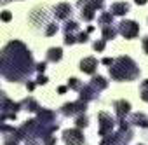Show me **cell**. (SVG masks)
I'll return each instance as SVG.
<instances>
[{
    "label": "cell",
    "mask_w": 148,
    "mask_h": 145,
    "mask_svg": "<svg viewBox=\"0 0 148 145\" xmlns=\"http://www.w3.org/2000/svg\"><path fill=\"white\" fill-rule=\"evenodd\" d=\"M56 32H58V25H56V23H49V25H47V28H45V32H44V33H45V35H47V37H51V35H54V33H56Z\"/></svg>",
    "instance_id": "obj_23"
},
{
    "label": "cell",
    "mask_w": 148,
    "mask_h": 145,
    "mask_svg": "<svg viewBox=\"0 0 148 145\" xmlns=\"http://www.w3.org/2000/svg\"><path fill=\"white\" fill-rule=\"evenodd\" d=\"M87 40H89V33H87V32H79V33H77V42H82V44H84V42H87Z\"/></svg>",
    "instance_id": "obj_24"
},
{
    "label": "cell",
    "mask_w": 148,
    "mask_h": 145,
    "mask_svg": "<svg viewBox=\"0 0 148 145\" xmlns=\"http://www.w3.org/2000/svg\"><path fill=\"white\" fill-rule=\"evenodd\" d=\"M119 126H120V129L115 135L105 136L99 145H127L131 142V138H132V131H131V128H129V124H127L125 119H120Z\"/></svg>",
    "instance_id": "obj_3"
},
{
    "label": "cell",
    "mask_w": 148,
    "mask_h": 145,
    "mask_svg": "<svg viewBox=\"0 0 148 145\" xmlns=\"http://www.w3.org/2000/svg\"><path fill=\"white\" fill-rule=\"evenodd\" d=\"M98 23L101 25V28L103 26H108V25H113V14L112 12H103L99 16V19H98Z\"/></svg>",
    "instance_id": "obj_18"
},
{
    "label": "cell",
    "mask_w": 148,
    "mask_h": 145,
    "mask_svg": "<svg viewBox=\"0 0 148 145\" xmlns=\"http://www.w3.org/2000/svg\"><path fill=\"white\" fill-rule=\"evenodd\" d=\"M101 2H103V0H101Z\"/></svg>",
    "instance_id": "obj_36"
},
{
    "label": "cell",
    "mask_w": 148,
    "mask_h": 145,
    "mask_svg": "<svg viewBox=\"0 0 148 145\" xmlns=\"http://www.w3.org/2000/svg\"><path fill=\"white\" fill-rule=\"evenodd\" d=\"M63 140L66 145H82L84 143V135L79 128L75 129H66L63 133Z\"/></svg>",
    "instance_id": "obj_6"
},
{
    "label": "cell",
    "mask_w": 148,
    "mask_h": 145,
    "mask_svg": "<svg viewBox=\"0 0 148 145\" xmlns=\"http://www.w3.org/2000/svg\"><path fill=\"white\" fill-rule=\"evenodd\" d=\"M21 103V108H25V110H28V112H40L42 110V107L33 100V98H26V100H23V102H19Z\"/></svg>",
    "instance_id": "obj_13"
},
{
    "label": "cell",
    "mask_w": 148,
    "mask_h": 145,
    "mask_svg": "<svg viewBox=\"0 0 148 145\" xmlns=\"http://www.w3.org/2000/svg\"><path fill=\"white\" fill-rule=\"evenodd\" d=\"M35 86H37L35 82H26V88H28V91H33V89H35Z\"/></svg>",
    "instance_id": "obj_33"
},
{
    "label": "cell",
    "mask_w": 148,
    "mask_h": 145,
    "mask_svg": "<svg viewBox=\"0 0 148 145\" xmlns=\"http://www.w3.org/2000/svg\"><path fill=\"white\" fill-rule=\"evenodd\" d=\"M66 91H68V86H59V88H58V93H59V95H64Z\"/></svg>",
    "instance_id": "obj_32"
},
{
    "label": "cell",
    "mask_w": 148,
    "mask_h": 145,
    "mask_svg": "<svg viewBox=\"0 0 148 145\" xmlns=\"http://www.w3.org/2000/svg\"><path fill=\"white\" fill-rule=\"evenodd\" d=\"M131 122L134 126H139V128H148V117L141 112H136L131 115Z\"/></svg>",
    "instance_id": "obj_14"
},
{
    "label": "cell",
    "mask_w": 148,
    "mask_h": 145,
    "mask_svg": "<svg viewBox=\"0 0 148 145\" xmlns=\"http://www.w3.org/2000/svg\"><path fill=\"white\" fill-rule=\"evenodd\" d=\"M33 59L23 42L12 40L0 52V74L12 82H19L32 75Z\"/></svg>",
    "instance_id": "obj_1"
},
{
    "label": "cell",
    "mask_w": 148,
    "mask_h": 145,
    "mask_svg": "<svg viewBox=\"0 0 148 145\" xmlns=\"http://www.w3.org/2000/svg\"><path fill=\"white\" fill-rule=\"evenodd\" d=\"M101 33H103V40H113L115 35L119 33V30L113 28L112 25H108V26H103L101 28Z\"/></svg>",
    "instance_id": "obj_16"
},
{
    "label": "cell",
    "mask_w": 148,
    "mask_h": 145,
    "mask_svg": "<svg viewBox=\"0 0 148 145\" xmlns=\"http://www.w3.org/2000/svg\"><path fill=\"white\" fill-rule=\"evenodd\" d=\"M0 19H2V21H11L12 19V14L9 11H2V12H0Z\"/></svg>",
    "instance_id": "obj_27"
},
{
    "label": "cell",
    "mask_w": 148,
    "mask_h": 145,
    "mask_svg": "<svg viewBox=\"0 0 148 145\" xmlns=\"http://www.w3.org/2000/svg\"><path fill=\"white\" fill-rule=\"evenodd\" d=\"M75 42H77L75 35H64V44L66 46H71V44H75Z\"/></svg>",
    "instance_id": "obj_26"
},
{
    "label": "cell",
    "mask_w": 148,
    "mask_h": 145,
    "mask_svg": "<svg viewBox=\"0 0 148 145\" xmlns=\"http://www.w3.org/2000/svg\"><path fill=\"white\" fill-rule=\"evenodd\" d=\"M68 88H71V89H75V91H80L84 86H82V82L79 81V79H75V77H71L70 81H68Z\"/></svg>",
    "instance_id": "obj_20"
},
{
    "label": "cell",
    "mask_w": 148,
    "mask_h": 145,
    "mask_svg": "<svg viewBox=\"0 0 148 145\" xmlns=\"http://www.w3.org/2000/svg\"><path fill=\"white\" fill-rule=\"evenodd\" d=\"M105 46H106V40H103V39H101V40H96V42H94V49H96L98 52H101V51L105 49Z\"/></svg>",
    "instance_id": "obj_25"
},
{
    "label": "cell",
    "mask_w": 148,
    "mask_h": 145,
    "mask_svg": "<svg viewBox=\"0 0 148 145\" xmlns=\"http://www.w3.org/2000/svg\"><path fill=\"white\" fill-rule=\"evenodd\" d=\"M119 32L125 37V39H134L139 33V25L136 21H122L119 25Z\"/></svg>",
    "instance_id": "obj_7"
},
{
    "label": "cell",
    "mask_w": 148,
    "mask_h": 145,
    "mask_svg": "<svg viewBox=\"0 0 148 145\" xmlns=\"http://www.w3.org/2000/svg\"><path fill=\"white\" fill-rule=\"evenodd\" d=\"M75 124H77V128L80 129V128H86L87 124H89V121H87V115L86 114H82V115H77V119H75Z\"/></svg>",
    "instance_id": "obj_21"
},
{
    "label": "cell",
    "mask_w": 148,
    "mask_h": 145,
    "mask_svg": "<svg viewBox=\"0 0 148 145\" xmlns=\"http://www.w3.org/2000/svg\"><path fill=\"white\" fill-rule=\"evenodd\" d=\"M75 32H79V25L75 21H66V25H64V35H73Z\"/></svg>",
    "instance_id": "obj_19"
},
{
    "label": "cell",
    "mask_w": 148,
    "mask_h": 145,
    "mask_svg": "<svg viewBox=\"0 0 148 145\" xmlns=\"http://www.w3.org/2000/svg\"><path fill=\"white\" fill-rule=\"evenodd\" d=\"M113 107H115V114H117L119 121H120V119H125V115L131 112V103L125 102V100H117V102L113 103Z\"/></svg>",
    "instance_id": "obj_9"
},
{
    "label": "cell",
    "mask_w": 148,
    "mask_h": 145,
    "mask_svg": "<svg viewBox=\"0 0 148 145\" xmlns=\"http://www.w3.org/2000/svg\"><path fill=\"white\" fill-rule=\"evenodd\" d=\"M139 75V68L127 56H119L110 66V77L113 81H134Z\"/></svg>",
    "instance_id": "obj_2"
},
{
    "label": "cell",
    "mask_w": 148,
    "mask_h": 145,
    "mask_svg": "<svg viewBox=\"0 0 148 145\" xmlns=\"http://www.w3.org/2000/svg\"><path fill=\"white\" fill-rule=\"evenodd\" d=\"M98 121H99V136L112 135L113 126H115V121L112 119V115L106 114V112H99L98 114Z\"/></svg>",
    "instance_id": "obj_4"
},
{
    "label": "cell",
    "mask_w": 148,
    "mask_h": 145,
    "mask_svg": "<svg viewBox=\"0 0 148 145\" xmlns=\"http://www.w3.org/2000/svg\"><path fill=\"white\" fill-rule=\"evenodd\" d=\"M47 81H49V79H47L44 74H40V75L37 77V84H47Z\"/></svg>",
    "instance_id": "obj_29"
},
{
    "label": "cell",
    "mask_w": 148,
    "mask_h": 145,
    "mask_svg": "<svg viewBox=\"0 0 148 145\" xmlns=\"http://www.w3.org/2000/svg\"><path fill=\"white\" fill-rule=\"evenodd\" d=\"M96 66H98V59L94 56H89V58H84L80 61V70L84 72V74H89L92 75L94 72H96Z\"/></svg>",
    "instance_id": "obj_8"
},
{
    "label": "cell",
    "mask_w": 148,
    "mask_h": 145,
    "mask_svg": "<svg viewBox=\"0 0 148 145\" xmlns=\"http://www.w3.org/2000/svg\"><path fill=\"white\" fill-rule=\"evenodd\" d=\"M86 2H89V0H79V2H77V4H79V7H82V6H84Z\"/></svg>",
    "instance_id": "obj_35"
},
{
    "label": "cell",
    "mask_w": 148,
    "mask_h": 145,
    "mask_svg": "<svg viewBox=\"0 0 148 145\" xmlns=\"http://www.w3.org/2000/svg\"><path fill=\"white\" fill-rule=\"evenodd\" d=\"M35 66H37V72H38V74H44V70H45L47 63H45V61H42V63H37Z\"/></svg>",
    "instance_id": "obj_28"
},
{
    "label": "cell",
    "mask_w": 148,
    "mask_h": 145,
    "mask_svg": "<svg viewBox=\"0 0 148 145\" xmlns=\"http://www.w3.org/2000/svg\"><path fill=\"white\" fill-rule=\"evenodd\" d=\"M54 16L58 19H68L71 16V6L70 4H58L54 7Z\"/></svg>",
    "instance_id": "obj_11"
},
{
    "label": "cell",
    "mask_w": 148,
    "mask_h": 145,
    "mask_svg": "<svg viewBox=\"0 0 148 145\" xmlns=\"http://www.w3.org/2000/svg\"><path fill=\"white\" fill-rule=\"evenodd\" d=\"M91 86L92 88H96L98 91H103V89H106L108 88V81L105 79V77H92V81H91Z\"/></svg>",
    "instance_id": "obj_17"
},
{
    "label": "cell",
    "mask_w": 148,
    "mask_h": 145,
    "mask_svg": "<svg viewBox=\"0 0 148 145\" xmlns=\"http://www.w3.org/2000/svg\"><path fill=\"white\" fill-rule=\"evenodd\" d=\"M134 2H136V4H138V6H145V4H146V2H148V0H134Z\"/></svg>",
    "instance_id": "obj_34"
},
{
    "label": "cell",
    "mask_w": 148,
    "mask_h": 145,
    "mask_svg": "<svg viewBox=\"0 0 148 145\" xmlns=\"http://www.w3.org/2000/svg\"><path fill=\"white\" fill-rule=\"evenodd\" d=\"M98 95H99V91H98L96 88H92L91 84H87V86H84V88L80 89V98H79V100H80V102H86V103H87V102L94 100V98H96Z\"/></svg>",
    "instance_id": "obj_10"
},
{
    "label": "cell",
    "mask_w": 148,
    "mask_h": 145,
    "mask_svg": "<svg viewBox=\"0 0 148 145\" xmlns=\"http://www.w3.org/2000/svg\"><path fill=\"white\" fill-rule=\"evenodd\" d=\"M86 108H87V103L86 102H71V103H64L63 105V108H61V112L64 114V115H82V114H86Z\"/></svg>",
    "instance_id": "obj_5"
},
{
    "label": "cell",
    "mask_w": 148,
    "mask_h": 145,
    "mask_svg": "<svg viewBox=\"0 0 148 145\" xmlns=\"http://www.w3.org/2000/svg\"><path fill=\"white\" fill-rule=\"evenodd\" d=\"M61 58H63V49H61V47H51V49L47 51V61L56 63V61H59Z\"/></svg>",
    "instance_id": "obj_15"
},
{
    "label": "cell",
    "mask_w": 148,
    "mask_h": 145,
    "mask_svg": "<svg viewBox=\"0 0 148 145\" xmlns=\"http://www.w3.org/2000/svg\"><path fill=\"white\" fill-rule=\"evenodd\" d=\"M141 100L148 102V79L143 81V84H141Z\"/></svg>",
    "instance_id": "obj_22"
},
{
    "label": "cell",
    "mask_w": 148,
    "mask_h": 145,
    "mask_svg": "<svg viewBox=\"0 0 148 145\" xmlns=\"http://www.w3.org/2000/svg\"><path fill=\"white\" fill-rule=\"evenodd\" d=\"M143 51L148 54V37H145V39H143Z\"/></svg>",
    "instance_id": "obj_31"
},
{
    "label": "cell",
    "mask_w": 148,
    "mask_h": 145,
    "mask_svg": "<svg viewBox=\"0 0 148 145\" xmlns=\"http://www.w3.org/2000/svg\"><path fill=\"white\" fill-rule=\"evenodd\" d=\"M129 9H131V6L127 2H115V4H112V14L113 16H124V14L129 12Z\"/></svg>",
    "instance_id": "obj_12"
},
{
    "label": "cell",
    "mask_w": 148,
    "mask_h": 145,
    "mask_svg": "<svg viewBox=\"0 0 148 145\" xmlns=\"http://www.w3.org/2000/svg\"><path fill=\"white\" fill-rule=\"evenodd\" d=\"M113 61H115L113 58H103V65H108V66H112V65H113Z\"/></svg>",
    "instance_id": "obj_30"
}]
</instances>
